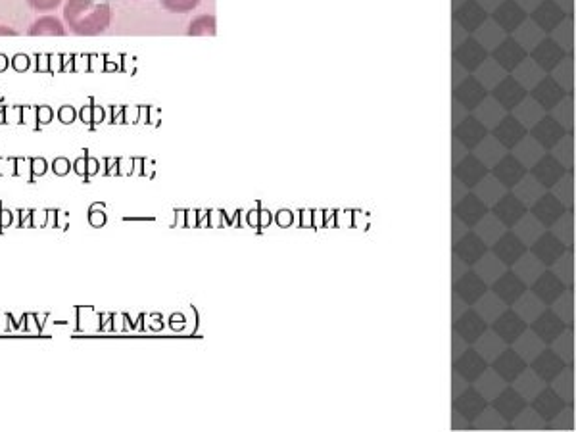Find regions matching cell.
Returning <instances> with one entry per match:
<instances>
[{"mask_svg": "<svg viewBox=\"0 0 576 432\" xmlns=\"http://www.w3.org/2000/svg\"><path fill=\"white\" fill-rule=\"evenodd\" d=\"M496 408L504 413L507 419H513L521 409L525 408V398H521L519 394H515L513 390L505 392L504 396L500 398V402L496 404Z\"/></svg>", "mask_w": 576, "mask_h": 432, "instance_id": "2e32d148", "label": "cell"}, {"mask_svg": "<svg viewBox=\"0 0 576 432\" xmlns=\"http://www.w3.org/2000/svg\"><path fill=\"white\" fill-rule=\"evenodd\" d=\"M496 292L504 298L505 302H515L523 292H525V285L515 277V275H504L498 283H496Z\"/></svg>", "mask_w": 576, "mask_h": 432, "instance_id": "277c9868", "label": "cell"}, {"mask_svg": "<svg viewBox=\"0 0 576 432\" xmlns=\"http://www.w3.org/2000/svg\"><path fill=\"white\" fill-rule=\"evenodd\" d=\"M523 331H525V319H519L515 313H507L496 325V333L507 342H513L515 338H519L523 335Z\"/></svg>", "mask_w": 576, "mask_h": 432, "instance_id": "7a4b0ae2", "label": "cell"}, {"mask_svg": "<svg viewBox=\"0 0 576 432\" xmlns=\"http://www.w3.org/2000/svg\"><path fill=\"white\" fill-rule=\"evenodd\" d=\"M534 367H536V373L542 377V379H546V381H552L553 377L561 371V367H563V363L557 360L555 356H553L552 352H546L540 360L534 363Z\"/></svg>", "mask_w": 576, "mask_h": 432, "instance_id": "e0dca14e", "label": "cell"}, {"mask_svg": "<svg viewBox=\"0 0 576 432\" xmlns=\"http://www.w3.org/2000/svg\"><path fill=\"white\" fill-rule=\"evenodd\" d=\"M563 292V285L555 279V275H544L538 283H536V294L546 302L552 304L553 300Z\"/></svg>", "mask_w": 576, "mask_h": 432, "instance_id": "ba28073f", "label": "cell"}, {"mask_svg": "<svg viewBox=\"0 0 576 432\" xmlns=\"http://www.w3.org/2000/svg\"><path fill=\"white\" fill-rule=\"evenodd\" d=\"M27 2L37 12H50L62 4V0H27Z\"/></svg>", "mask_w": 576, "mask_h": 432, "instance_id": "ffe728a7", "label": "cell"}, {"mask_svg": "<svg viewBox=\"0 0 576 432\" xmlns=\"http://www.w3.org/2000/svg\"><path fill=\"white\" fill-rule=\"evenodd\" d=\"M75 118V112H73V108L70 106H66V108H62L60 110V120L64 121V123H70Z\"/></svg>", "mask_w": 576, "mask_h": 432, "instance_id": "44dd1931", "label": "cell"}, {"mask_svg": "<svg viewBox=\"0 0 576 432\" xmlns=\"http://www.w3.org/2000/svg\"><path fill=\"white\" fill-rule=\"evenodd\" d=\"M484 290H486V287H484V283L480 281L477 275H467V277L459 283V294H461L469 304L477 302Z\"/></svg>", "mask_w": 576, "mask_h": 432, "instance_id": "9a60e30c", "label": "cell"}, {"mask_svg": "<svg viewBox=\"0 0 576 432\" xmlns=\"http://www.w3.org/2000/svg\"><path fill=\"white\" fill-rule=\"evenodd\" d=\"M0 33H2V35H14V31L8 29V27H0Z\"/></svg>", "mask_w": 576, "mask_h": 432, "instance_id": "cb8c5ba5", "label": "cell"}, {"mask_svg": "<svg viewBox=\"0 0 576 432\" xmlns=\"http://www.w3.org/2000/svg\"><path fill=\"white\" fill-rule=\"evenodd\" d=\"M162 2V6L169 10V12H173V14H185V12H191L194 10L198 4H200V0H160Z\"/></svg>", "mask_w": 576, "mask_h": 432, "instance_id": "d6986e66", "label": "cell"}, {"mask_svg": "<svg viewBox=\"0 0 576 432\" xmlns=\"http://www.w3.org/2000/svg\"><path fill=\"white\" fill-rule=\"evenodd\" d=\"M496 254L504 260L505 264H515L525 254V246L521 242H517L513 237H507L504 242L498 244Z\"/></svg>", "mask_w": 576, "mask_h": 432, "instance_id": "30bf717a", "label": "cell"}, {"mask_svg": "<svg viewBox=\"0 0 576 432\" xmlns=\"http://www.w3.org/2000/svg\"><path fill=\"white\" fill-rule=\"evenodd\" d=\"M457 254L461 256V260H465L467 264H475L479 262L480 256L484 254V246L477 237L469 235L467 239H463V242H459L457 246Z\"/></svg>", "mask_w": 576, "mask_h": 432, "instance_id": "52a82bcc", "label": "cell"}, {"mask_svg": "<svg viewBox=\"0 0 576 432\" xmlns=\"http://www.w3.org/2000/svg\"><path fill=\"white\" fill-rule=\"evenodd\" d=\"M496 369L498 373L504 375L505 379L513 381L525 369V361L519 360L515 352H505L504 356L496 361Z\"/></svg>", "mask_w": 576, "mask_h": 432, "instance_id": "8992f818", "label": "cell"}, {"mask_svg": "<svg viewBox=\"0 0 576 432\" xmlns=\"http://www.w3.org/2000/svg\"><path fill=\"white\" fill-rule=\"evenodd\" d=\"M457 331H459V335L463 336L465 340L475 342V340H479V336L482 335V331H484V323H482V319H480L477 313H465V315L459 319Z\"/></svg>", "mask_w": 576, "mask_h": 432, "instance_id": "3957f363", "label": "cell"}, {"mask_svg": "<svg viewBox=\"0 0 576 432\" xmlns=\"http://www.w3.org/2000/svg\"><path fill=\"white\" fill-rule=\"evenodd\" d=\"M56 171H58V173H66V171H68V164H66V162H58V164H56Z\"/></svg>", "mask_w": 576, "mask_h": 432, "instance_id": "603a6c76", "label": "cell"}, {"mask_svg": "<svg viewBox=\"0 0 576 432\" xmlns=\"http://www.w3.org/2000/svg\"><path fill=\"white\" fill-rule=\"evenodd\" d=\"M457 408H459V411H461L465 417L473 419V417H479L480 411L484 409V400L480 398L475 390H469V392H465V394L459 398Z\"/></svg>", "mask_w": 576, "mask_h": 432, "instance_id": "8fae6325", "label": "cell"}, {"mask_svg": "<svg viewBox=\"0 0 576 432\" xmlns=\"http://www.w3.org/2000/svg\"><path fill=\"white\" fill-rule=\"evenodd\" d=\"M534 408L538 409V413H542V417L552 419L563 409V402L553 394L552 390H546V392L540 394V398L536 400Z\"/></svg>", "mask_w": 576, "mask_h": 432, "instance_id": "9c48e42d", "label": "cell"}, {"mask_svg": "<svg viewBox=\"0 0 576 432\" xmlns=\"http://www.w3.org/2000/svg\"><path fill=\"white\" fill-rule=\"evenodd\" d=\"M534 331H536V335L542 336L544 340L552 342V340H555L557 335L563 331V325L559 323V319H557L552 312H548L544 313V315L536 321Z\"/></svg>", "mask_w": 576, "mask_h": 432, "instance_id": "5b68a950", "label": "cell"}, {"mask_svg": "<svg viewBox=\"0 0 576 432\" xmlns=\"http://www.w3.org/2000/svg\"><path fill=\"white\" fill-rule=\"evenodd\" d=\"M110 6L93 0H68L64 20L75 35H100L110 25Z\"/></svg>", "mask_w": 576, "mask_h": 432, "instance_id": "6da1fadb", "label": "cell"}, {"mask_svg": "<svg viewBox=\"0 0 576 432\" xmlns=\"http://www.w3.org/2000/svg\"><path fill=\"white\" fill-rule=\"evenodd\" d=\"M29 35H66L64 31V25L58 20V18H52V16H47V18H41L37 20L35 24L29 27Z\"/></svg>", "mask_w": 576, "mask_h": 432, "instance_id": "5bb4252c", "label": "cell"}, {"mask_svg": "<svg viewBox=\"0 0 576 432\" xmlns=\"http://www.w3.org/2000/svg\"><path fill=\"white\" fill-rule=\"evenodd\" d=\"M563 252V246H559L552 237H544L536 246H534V254L544 262V264H553Z\"/></svg>", "mask_w": 576, "mask_h": 432, "instance_id": "7c38bea8", "label": "cell"}, {"mask_svg": "<svg viewBox=\"0 0 576 432\" xmlns=\"http://www.w3.org/2000/svg\"><path fill=\"white\" fill-rule=\"evenodd\" d=\"M89 221H91V225H95V227H102V225L106 223V216H104V214H93V212H91Z\"/></svg>", "mask_w": 576, "mask_h": 432, "instance_id": "7402d4cb", "label": "cell"}, {"mask_svg": "<svg viewBox=\"0 0 576 432\" xmlns=\"http://www.w3.org/2000/svg\"><path fill=\"white\" fill-rule=\"evenodd\" d=\"M484 367L486 363L480 360L477 352H467V356H463V360L459 361V373L469 381H475L484 371Z\"/></svg>", "mask_w": 576, "mask_h": 432, "instance_id": "4fadbf2b", "label": "cell"}, {"mask_svg": "<svg viewBox=\"0 0 576 432\" xmlns=\"http://www.w3.org/2000/svg\"><path fill=\"white\" fill-rule=\"evenodd\" d=\"M216 20L214 16H202L192 22L189 35H216Z\"/></svg>", "mask_w": 576, "mask_h": 432, "instance_id": "ac0fdd59", "label": "cell"}]
</instances>
